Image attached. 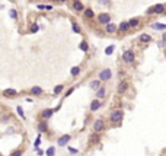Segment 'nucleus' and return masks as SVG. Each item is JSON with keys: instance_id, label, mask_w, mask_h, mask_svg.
<instances>
[{"instance_id": "25", "label": "nucleus", "mask_w": 166, "mask_h": 156, "mask_svg": "<svg viewBox=\"0 0 166 156\" xmlns=\"http://www.w3.org/2000/svg\"><path fill=\"white\" fill-rule=\"evenodd\" d=\"M70 72H72V76H77V74L80 73V67H73V69H72V70H70Z\"/></svg>"}, {"instance_id": "15", "label": "nucleus", "mask_w": 166, "mask_h": 156, "mask_svg": "<svg viewBox=\"0 0 166 156\" xmlns=\"http://www.w3.org/2000/svg\"><path fill=\"white\" fill-rule=\"evenodd\" d=\"M115 31H117V25L115 24H108L107 25V32L112 34V32H115Z\"/></svg>"}, {"instance_id": "26", "label": "nucleus", "mask_w": 166, "mask_h": 156, "mask_svg": "<svg viewBox=\"0 0 166 156\" xmlns=\"http://www.w3.org/2000/svg\"><path fill=\"white\" fill-rule=\"evenodd\" d=\"M114 48H115V47H114V45H109L108 48L105 50V54H107V56H111V54H112V53H114Z\"/></svg>"}, {"instance_id": "37", "label": "nucleus", "mask_w": 166, "mask_h": 156, "mask_svg": "<svg viewBox=\"0 0 166 156\" xmlns=\"http://www.w3.org/2000/svg\"><path fill=\"white\" fill-rule=\"evenodd\" d=\"M73 90H75L73 88H70V89H69V90L66 92V96H70V93H73Z\"/></svg>"}, {"instance_id": "20", "label": "nucleus", "mask_w": 166, "mask_h": 156, "mask_svg": "<svg viewBox=\"0 0 166 156\" xmlns=\"http://www.w3.org/2000/svg\"><path fill=\"white\" fill-rule=\"evenodd\" d=\"M128 28H130V24L128 22H123V24H120V29L125 32V31H128Z\"/></svg>"}, {"instance_id": "29", "label": "nucleus", "mask_w": 166, "mask_h": 156, "mask_svg": "<svg viewBox=\"0 0 166 156\" xmlns=\"http://www.w3.org/2000/svg\"><path fill=\"white\" fill-rule=\"evenodd\" d=\"M61 90H63V85H58V86H56V88H54V93H56V95H58Z\"/></svg>"}, {"instance_id": "13", "label": "nucleus", "mask_w": 166, "mask_h": 156, "mask_svg": "<svg viewBox=\"0 0 166 156\" xmlns=\"http://www.w3.org/2000/svg\"><path fill=\"white\" fill-rule=\"evenodd\" d=\"M73 9H75V10H77V12H82L85 8H83L82 2H75V3H73Z\"/></svg>"}, {"instance_id": "12", "label": "nucleus", "mask_w": 166, "mask_h": 156, "mask_svg": "<svg viewBox=\"0 0 166 156\" xmlns=\"http://www.w3.org/2000/svg\"><path fill=\"white\" fill-rule=\"evenodd\" d=\"M18 92L15 89H5L3 90V95H5V96H6V98H10V96H15V95H16Z\"/></svg>"}, {"instance_id": "4", "label": "nucleus", "mask_w": 166, "mask_h": 156, "mask_svg": "<svg viewBox=\"0 0 166 156\" xmlns=\"http://www.w3.org/2000/svg\"><path fill=\"white\" fill-rule=\"evenodd\" d=\"M104 128H105V121L101 120V118H98V120L93 123V130H95L96 133H101Z\"/></svg>"}, {"instance_id": "36", "label": "nucleus", "mask_w": 166, "mask_h": 156, "mask_svg": "<svg viewBox=\"0 0 166 156\" xmlns=\"http://www.w3.org/2000/svg\"><path fill=\"white\" fill-rule=\"evenodd\" d=\"M38 29H40V26H38L37 24H35L32 28H31V31H32V32H38Z\"/></svg>"}, {"instance_id": "42", "label": "nucleus", "mask_w": 166, "mask_h": 156, "mask_svg": "<svg viewBox=\"0 0 166 156\" xmlns=\"http://www.w3.org/2000/svg\"><path fill=\"white\" fill-rule=\"evenodd\" d=\"M165 56H166V53H165Z\"/></svg>"}, {"instance_id": "30", "label": "nucleus", "mask_w": 166, "mask_h": 156, "mask_svg": "<svg viewBox=\"0 0 166 156\" xmlns=\"http://www.w3.org/2000/svg\"><path fill=\"white\" fill-rule=\"evenodd\" d=\"M22 153H24V152H22L21 149H18V150H13V152H12V155H10V156H22Z\"/></svg>"}, {"instance_id": "3", "label": "nucleus", "mask_w": 166, "mask_h": 156, "mask_svg": "<svg viewBox=\"0 0 166 156\" xmlns=\"http://www.w3.org/2000/svg\"><path fill=\"white\" fill-rule=\"evenodd\" d=\"M70 140H72V136H70V134H63L61 137H58L57 143L60 148H63V146H67V143H69Z\"/></svg>"}, {"instance_id": "11", "label": "nucleus", "mask_w": 166, "mask_h": 156, "mask_svg": "<svg viewBox=\"0 0 166 156\" xmlns=\"http://www.w3.org/2000/svg\"><path fill=\"white\" fill-rule=\"evenodd\" d=\"M152 28H153V29H156V31H165L166 25L165 24H160V22H156V24L152 25Z\"/></svg>"}, {"instance_id": "6", "label": "nucleus", "mask_w": 166, "mask_h": 156, "mask_svg": "<svg viewBox=\"0 0 166 156\" xmlns=\"http://www.w3.org/2000/svg\"><path fill=\"white\" fill-rule=\"evenodd\" d=\"M99 22L102 25L111 24V16H109V13H102V15L99 16Z\"/></svg>"}, {"instance_id": "41", "label": "nucleus", "mask_w": 166, "mask_h": 156, "mask_svg": "<svg viewBox=\"0 0 166 156\" xmlns=\"http://www.w3.org/2000/svg\"><path fill=\"white\" fill-rule=\"evenodd\" d=\"M163 37H165V42H166V34H165V35H163Z\"/></svg>"}, {"instance_id": "40", "label": "nucleus", "mask_w": 166, "mask_h": 156, "mask_svg": "<svg viewBox=\"0 0 166 156\" xmlns=\"http://www.w3.org/2000/svg\"><path fill=\"white\" fill-rule=\"evenodd\" d=\"M58 2H67V0H58Z\"/></svg>"}, {"instance_id": "33", "label": "nucleus", "mask_w": 166, "mask_h": 156, "mask_svg": "<svg viewBox=\"0 0 166 156\" xmlns=\"http://www.w3.org/2000/svg\"><path fill=\"white\" fill-rule=\"evenodd\" d=\"M91 140L93 141V143H96L98 140H99V137H98V134H92L91 136Z\"/></svg>"}, {"instance_id": "27", "label": "nucleus", "mask_w": 166, "mask_h": 156, "mask_svg": "<svg viewBox=\"0 0 166 156\" xmlns=\"http://www.w3.org/2000/svg\"><path fill=\"white\" fill-rule=\"evenodd\" d=\"M40 143H41V136H38V137H37L35 143H34V148H35V149H40Z\"/></svg>"}, {"instance_id": "7", "label": "nucleus", "mask_w": 166, "mask_h": 156, "mask_svg": "<svg viewBox=\"0 0 166 156\" xmlns=\"http://www.w3.org/2000/svg\"><path fill=\"white\" fill-rule=\"evenodd\" d=\"M127 89H128V82L127 80L120 82V85H118V93H124Z\"/></svg>"}, {"instance_id": "2", "label": "nucleus", "mask_w": 166, "mask_h": 156, "mask_svg": "<svg viewBox=\"0 0 166 156\" xmlns=\"http://www.w3.org/2000/svg\"><path fill=\"white\" fill-rule=\"evenodd\" d=\"M123 60H124V63H133L134 61V51H131V50H127V51H124V54H123Z\"/></svg>"}, {"instance_id": "31", "label": "nucleus", "mask_w": 166, "mask_h": 156, "mask_svg": "<svg viewBox=\"0 0 166 156\" xmlns=\"http://www.w3.org/2000/svg\"><path fill=\"white\" fill-rule=\"evenodd\" d=\"M54 152H56V149H54L53 146H51V148L48 149V150H47L45 153H47V156H54Z\"/></svg>"}, {"instance_id": "34", "label": "nucleus", "mask_w": 166, "mask_h": 156, "mask_svg": "<svg viewBox=\"0 0 166 156\" xmlns=\"http://www.w3.org/2000/svg\"><path fill=\"white\" fill-rule=\"evenodd\" d=\"M73 31L79 34V32H80V26H79L77 24H73Z\"/></svg>"}, {"instance_id": "16", "label": "nucleus", "mask_w": 166, "mask_h": 156, "mask_svg": "<svg viewBox=\"0 0 166 156\" xmlns=\"http://www.w3.org/2000/svg\"><path fill=\"white\" fill-rule=\"evenodd\" d=\"M91 88L95 90H99L101 89V80H93V82L91 83Z\"/></svg>"}, {"instance_id": "38", "label": "nucleus", "mask_w": 166, "mask_h": 156, "mask_svg": "<svg viewBox=\"0 0 166 156\" xmlns=\"http://www.w3.org/2000/svg\"><path fill=\"white\" fill-rule=\"evenodd\" d=\"M37 155H38V156H42V155H44V152H42L41 149H37Z\"/></svg>"}, {"instance_id": "5", "label": "nucleus", "mask_w": 166, "mask_h": 156, "mask_svg": "<svg viewBox=\"0 0 166 156\" xmlns=\"http://www.w3.org/2000/svg\"><path fill=\"white\" fill-rule=\"evenodd\" d=\"M111 76H112L111 70H109V69H105V70H102L99 73V80H109Z\"/></svg>"}, {"instance_id": "24", "label": "nucleus", "mask_w": 166, "mask_h": 156, "mask_svg": "<svg viewBox=\"0 0 166 156\" xmlns=\"http://www.w3.org/2000/svg\"><path fill=\"white\" fill-rule=\"evenodd\" d=\"M37 8L40 9V10H51L53 6H50V5H38Z\"/></svg>"}, {"instance_id": "21", "label": "nucleus", "mask_w": 166, "mask_h": 156, "mask_svg": "<svg viewBox=\"0 0 166 156\" xmlns=\"http://www.w3.org/2000/svg\"><path fill=\"white\" fill-rule=\"evenodd\" d=\"M79 48L82 50V51H85V53H86V51L89 50V47H88V42H86V41H82L80 44H79Z\"/></svg>"}, {"instance_id": "10", "label": "nucleus", "mask_w": 166, "mask_h": 156, "mask_svg": "<svg viewBox=\"0 0 166 156\" xmlns=\"http://www.w3.org/2000/svg\"><path fill=\"white\" fill-rule=\"evenodd\" d=\"M166 9V6H163V5H156V6H153V10H155V13L156 15H160V13H163V10Z\"/></svg>"}, {"instance_id": "28", "label": "nucleus", "mask_w": 166, "mask_h": 156, "mask_svg": "<svg viewBox=\"0 0 166 156\" xmlns=\"http://www.w3.org/2000/svg\"><path fill=\"white\" fill-rule=\"evenodd\" d=\"M128 24H130V26H137V25H139V19H137V18H134V19H131Z\"/></svg>"}, {"instance_id": "14", "label": "nucleus", "mask_w": 166, "mask_h": 156, "mask_svg": "<svg viewBox=\"0 0 166 156\" xmlns=\"http://www.w3.org/2000/svg\"><path fill=\"white\" fill-rule=\"evenodd\" d=\"M31 93L32 95H42V89L40 86H34L32 89H31Z\"/></svg>"}, {"instance_id": "9", "label": "nucleus", "mask_w": 166, "mask_h": 156, "mask_svg": "<svg viewBox=\"0 0 166 156\" xmlns=\"http://www.w3.org/2000/svg\"><path fill=\"white\" fill-rule=\"evenodd\" d=\"M54 114V109H51V108H48V109H44L42 111L41 117L44 118V120H48V118H51V115Z\"/></svg>"}, {"instance_id": "39", "label": "nucleus", "mask_w": 166, "mask_h": 156, "mask_svg": "<svg viewBox=\"0 0 166 156\" xmlns=\"http://www.w3.org/2000/svg\"><path fill=\"white\" fill-rule=\"evenodd\" d=\"M99 3H102V5H109V0H99Z\"/></svg>"}, {"instance_id": "8", "label": "nucleus", "mask_w": 166, "mask_h": 156, "mask_svg": "<svg viewBox=\"0 0 166 156\" xmlns=\"http://www.w3.org/2000/svg\"><path fill=\"white\" fill-rule=\"evenodd\" d=\"M101 107H102V102L98 101V99H95V101H92L91 104V111H98Z\"/></svg>"}, {"instance_id": "1", "label": "nucleus", "mask_w": 166, "mask_h": 156, "mask_svg": "<svg viewBox=\"0 0 166 156\" xmlns=\"http://www.w3.org/2000/svg\"><path fill=\"white\" fill-rule=\"evenodd\" d=\"M123 117H124V112L121 111V109H115V111H112V114L109 117V120H111V123H121V120H123Z\"/></svg>"}, {"instance_id": "18", "label": "nucleus", "mask_w": 166, "mask_h": 156, "mask_svg": "<svg viewBox=\"0 0 166 156\" xmlns=\"http://www.w3.org/2000/svg\"><path fill=\"white\" fill-rule=\"evenodd\" d=\"M105 93H107V89H105V88H101L99 90H96V96H98V98H105Z\"/></svg>"}, {"instance_id": "32", "label": "nucleus", "mask_w": 166, "mask_h": 156, "mask_svg": "<svg viewBox=\"0 0 166 156\" xmlns=\"http://www.w3.org/2000/svg\"><path fill=\"white\" fill-rule=\"evenodd\" d=\"M9 15H10V18H12V19H16V10H13V9H12V10H10V12H9Z\"/></svg>"}, {"instance_id": "19", "label": "nucleus", "mask_w": 166, "mask_h": 156, "mask_svg": "<svg viewBox=\"0 0 166 156\" xmlns=\"http://www.w3.org/2000/svg\"><path fill=\"white\" fill-rule=\"evenodd\" d=\"M38 130H40V132H47V123H45V121H41V123L38 124Z\"/></svg>"}, {"instance_id": "22", "label": "nucleus", "mask_w": 166, "mask_h": 156, "mask_svg": "<svg viewBox=\"0 0 166 156\" xmlns=\"http://www.w3.org/2000/svg\"><path fill=\"white\" fill-rule=\"evenodd\" d=\"M16 112L19 114V117H21V118H24V120H25V112H24V109H22V107H21V105H18V107H16Z\"/></svg>"}, {"instance_id": "23", "label": "nucleus", "mask_w": 166, "mask_h": 156, "mask_svg": "<svg viewBox=\"0 0 166 156\" xmlns=\"http://www.w3.org/2000/svg\"><path fill=\"white\" fill-rule=\"evenodd\" d=\"M85 16L91 19V18L95 16V13H93V10H92V9H86V10H85Z\"/></svg>"}, {"instance_id": "17", "label": "nucleus", "mask_w": 166, "mask_h": 156, "mask_svg": "<svg viewBox=\"0 0 166 156\" xmlns=\"http://www.w3.org/2000/svg\"><path fill=\"white\" fill-rule=\"evenodd\" d=\"M140 41L150 42V41H152V37H150V35H147V34H141V35H140Z\"/></svg>"}, {"instance_id": "35", "label": "nucleus", "mask_w": 166, "mask_h": 156, "mask_svg": "<svg viewBox=\"0 0 166 156\" xmlns=\"http://www.w3.org/2000/svg\"><path fill=\"white\" fill-rule=\"evenodd\" d=\"M69 152H70L72 155H76V153H77V149H75V148H70V146H69Z\"/></svg>"}]
</instances>
